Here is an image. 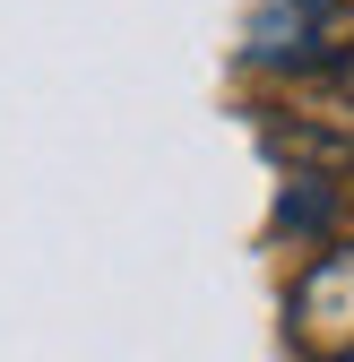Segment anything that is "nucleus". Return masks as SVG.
<instances>
[{
	"mask_svg": "<svg viewBox=\"0 0 354 362\" xmlns=\"http://www.w3.org/2000/svg\"><path fill=\"white\" fill-rule=\"evenodd\" d=\"M337 207H346V190H337L329 173H294L285 199H277V233H329Z\"/></svg>",
	"mask_w": 354,
	"mask_h": 362,
	"instance_id": "7ed1b4c3",
	"label": "nucleus"
},
{
	"mask_svg": "<svg viewBox=\"0 0 354 362\" xmlns=\"http://www.w3.org/2000/svg\"><path fill=\"white\" fill-rule=\"evenodd\" d=\"M329 362H354V354H329Z\"/></svg>",
	"mask_w": 354,
	"mask_h": 362,
	"instance_id": "39448f33",
	"label": "nucleus"
},
{
	"mask_svg": "<svg viewBox=\"0 0 354 362\" xmlns=\"http://www.w3.org/2000/svg\"><path fill=\"white\" fill-rule=\"evenodd\" d=\"M285 320H294L302 345H320V354H354V242H329L312 267H302Z\"/></svg>",
	"mask_w": 354,
	"mask_h": 362,
	"instance_id": "f257e3e1",
	"label": "nucleus"
},
{
	"mask_svg": "<svg viewBox=\"0 0 354 362\" xmlns=\"http://www.w3.org/2000/svg\"><path fill=\"white\" fill-rule=\"evenodd\" d=\"M329 95H337V112L354 121V43H346L337 61H329Z\"/></svg>",
	"mask_w": 354,
	"mask_h": 362,
	"instance_id": "20e7f679",
	"label": "nucleus"
},
{
	"mask_svg": "<svg viewBox=\"0 0 354 362\" xmlns=\"http://www.w3.org/2000/svg\"><path fill=\"white\" fill-rule=\"evenodd\" d=\"M337 52L346 43H337V9L329 0H277V9L251 26V61L259 69H329Z\"/></svg>",
	"mask_w": 354,
	"mask_h": 362,
	"instance_id": "f03ea898",
	"label": "nucleus"
}]
</instances>
